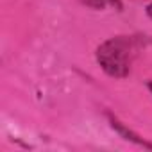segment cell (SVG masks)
<instances>
[{"label":"cell","mask_w":152,"mask_h":152,"mask_svg":"<svg viewBox=\"0 0 152 152\" xmlns=\"http://www.w3.org/2000/svg\"><path fill=\"white\" fill-rule=\"evenodd\" d=\"M138 54V39L132 36H116L106 39L97 48V61L102 70L115 79L129 75L132 59Z\"/></svg>","instance_id":"6da1fadb"},{"label":"cell","mask_w":152,"mask_h":152,"mask_svg":"<svg viewBox=\"0 0 152 152\" xmlns=\"http://www.w3.org/2000/svg\"><path fill=\"white\" fill-rule=\"evenodd\" d=\"M81 2L91 9H107V7H113V9H122V2L120 0H81Z\"/></svg>","instance_id":"7a4b0ae2"},{"label":"cell","mask_w":152,"mask_h":152,"mask_svg":"<svg viewBox=\"0 0 152 152\" xmlns=\"http://www.w3.org/2000/svg\"><path fill=\"white\" fill-rule=\"evenodd\" d=\"M113 127L115 129H118V132L120 134H124V136H127V140H132V141H136V143H140V145H145V147H152V145H148V143H145L143 140H138V136L136 134H132L131 131H127L124 125H120V122H116V120H113Z\"/></svg>","instance_id":"3957f363"},{"label":"cell","mask_w":152,"mask_h":152,"mask_svg":"<svg viewBox=\"0 0 152 152\" xmlns=\"http://www.w3.org/2000/svg\"><path fill=\"white\" fill-rule=\"evenodd\" d=\"M147 15L152 18V4H150V6H147Z\"/></svg>","instance_id":"277c9868"},{"label":"cell","mask_w":152,"mask_h":152,"mask_svg":"<svg viewBox=\"0 0 152 152\" xmlns=\"http://www.w3.org/2000/svg\"><path fill=\"white\" fill-rule=\"evenodd\" d=\"M148 90H150V91H152V83H148Z\"/></svg>","instance_id":"5b68a950"}]
</instances>
